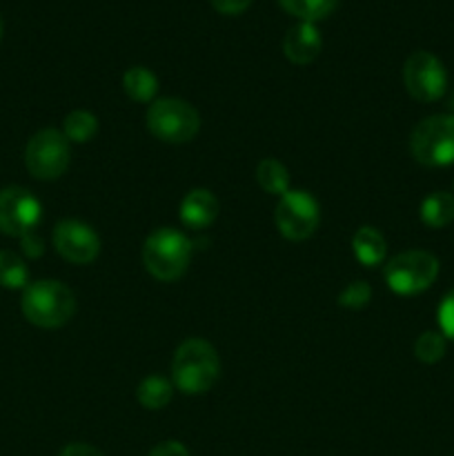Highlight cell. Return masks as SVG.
Here are the masks:
<instances>
[{
  "instance_id": "obj_18",
  "label": "cell",
  "mask_w": 454,
  "mask_h": 456,
  "mask_svg": "<svg viewBox=\"0 0 454 456\" xmlns=\"http://www.w3.org/2000/svg\"><path fill=\"white\" fill-rule=\"evenodd\" d=\"M174 386L163 377H147L142 379L136 390L138 403L145 410H163L172 401Z\"/></svg>"
},
{
  "instance_id": "obj_23",
  "label": "cell",
  "mask_w": 454,
  "mask_h": 456,
  "mask_svg": "<svg viewBox=\"0 0 454 456\" xmlns=\"http://www.w3.org/2000/svg\"><path fill=\"white\" fill-rule=\"evenodd\" d=\"M372 298V289L365 281H354V283L347 285L345 289L338 297V305L347 307V310H359V307L368 305V301Z\"/></svg>"
},
{
  "instance_id": "obj_25",
  "label": "cell",
  "mask_w": 454,
  "mask_h": 456,
  "mask_svg": "<svg viewBox=\"0 0 454 456\" xmlns=\"http://www.w3.org/2000/svg\"><path fill=\"white\" fill-rule=\"evenodd\" d=\"M209 3L223 16H239L252 4V0H209Z\"/></svg>"
},
{
  "instance_id": "obj_12",
  "label": "cell",
  "mask_w": 454,
  "mask_h": 456,
  "mask_svg": "<svg viewBox=\"0 0 454 456\" xmlns=\"http://www.w3.org/2000/svg\"><path fill=\"white\" fill-rule=\"evenodd\" d=\"M323 49V38L314 22H303L289 27V31L283 38V53L294 65H310L319 58Z\"/></svg>"
},
{
  "instance_id": "obj_24",
  "label": "cell",
  "mask_w": 454,
  "mask_h": 456,
  "mask_svg": "<svg viewBox=\"0 0 454 456\" xmlns=\"http://www.w3.org/2000/svg\"><path fill=\"white\" fill-rule=\"evenodd\" d=\"M436 319H439L441 334L450 338V341H454V289L443 297L439 312H436Z\"/></svg>"
},
{
  "instance_id": "obj_3",
  "label": "cell",
  "mask_w": 454,
  "mask_h": 456,
  "mask_svg": "<svg viewBox=\"0 0 454 456\" xmlns=\"http://www.w3.org/2000/svg\"><path fill=\"white\" fill-rule=\"evenodd\" d=\"M191 261V240L172 227H158L142 245L145 270L163 283H174L187 272Z\"/></svg>"
},
{
  "instance_id": "obj_21",
  "label": "cell",
  "mask_w": 454,
  "mask_h": 456,
  "mask_svg": "<svg viewBox=\"0 0 454 456\" xmlns=\"http://www.w3.org/2000/svg\"><path fill=\"white\" fill-rule=\"evenodd\" d=\"M0 285L7 289H25L29 285L25 261L12 249H0Z\"/></svg>"
},
{
  "instance_id": "obj_27",
  "label": "cell",
  "mask_w": 454,
  "mask_h": 456,
  "mask_svg": "<svg viewBox=\"0 0 454 456\" xmlns=\"http://www.w3.org/2000/svg\"><path fill=\"white\" fill-rule=\"evenodd\" d=\"M20 243H22V252H25L27 256H31V258H38L40 254L45 252L43 239H40V236L36 234V232H29V234L22 236Z\"/></svg>"
},
{
  "instance_id": "obj_2",
  "label": "cell",
  "mask_w": 454,
  "mask_h": 456,
  "mask_svg": "<svg viewBox=\"0 0 454 456\" xmlns=\"http://www.w3.org/2000/svg\"><path fill=\"white\" fill-rule=\"evenodd\" d=\"M20 310L31 325L56 330L69 323L76 312V297L61 281L43 279L29 283L22 292Z\"/></svg>"
},
{
  "instance_id": "obj_6",
  "label": "cell",
  "mask_w": 454,
  "mask_h": 456,
  "mask_svg": "<svg viewBox=\"0 0 454 456\" xmlns=\"http://www.w3.org/2000/svg\"><path fill=\"white\" fill-rule=\"evenodd\" d=\"M387 288L401 297L426 292L439 276V258L423 249H408L387 261L385 270Z\"/></svg>"
},
{
  "instance_id": "obj_10",
  "label": "cell",
  "mask_w": 454,
  "mask_h": 456,
  "mask_svg": "<svg viewBox=\"0 0 454 456\" xmlns=\"http://www.w3.org/2000/svg\"><path fill=\"white\" fill-rule=\"evenodd\" d=\"M40 216L43 208L29 190L16 185L0 190V234L22 239L36 232Z\"/></svg>"
},
{
  "instance_id": "obj_13",
  "label": "cell",
  "mask_w": 454,
  "mask_h": 456,
  "mask_svg": "<svg viewBox=\"0 0 454 456\" xmlns=\"http://www.w3.org/2000/svg\"><path fill=\"white\" fill-rule=\"evenodd\" d=\"M218 200L209 190H191L181 203V221L190 230H205L218 216Z\"/></svg>"
},
{
  "instance_id": "obj_15",
  "label": "cell",
  "mask_w": 454,
  "mask_h": 456,
  "mask_svg": "<svg viewBox=\"0 0 454 456\" xmlns=\"http://www.w3.org/2000/svg\"><path fill=\"white\" fill-rule=\"evenodd\" d=\"M421 221L432 230L450 225L454 221V196L450 191H432L421 203Z\"/></svg>"
},
{
  "instance_id": "obj_4",
  "label": "cell",
  "mask_w": 454,
  "mask_h": 456,
  "mask_svg": "<svg viewBox=\"0 0 454 456\" xmlns=\"http://www.w3.org/2000/svg\"><path fill=\"white\" fill-rule=\"evenodd\" d=\"M409 151L426 167H448L454 163V116L434 114L423 118L409 136Z\"/></svg>"
},
{
  "instance_id": "obj_7",
  "label": "cell",
  "mask_w": 454,
  "mask_h": 456,
  "mask_svg": "<svg viewBox=\"0 0 454 456\" xmlns=\"http://www.w3.org/2000/svg\"><path fill=\"white\" fill-rule=\"evenodd\" d=\"M69 141L58 129H40L25 147V167L38 181L61 178L69 167Z\"/></svg>"
},
{
  "instance_id": "obj_9",
  "label": "cell",
  "mask_w": 454,
  "mask_h": 456,
  "mask_svg": "<svg viewBox=\"0 0 454 456\" xmlns=\"http://www.w3.org/2000/svg\"><path fill=\"white\" fill-rule=\"evenodd\" d=\"M403 85L414 101H439L448 87V74H445L443 62L430 52L409 53L403 65Z\"/></svg>"
},
{
  "instance_id": "obj_16",
  "label": "cell",
  "mask_w": 454,
  "mask_h": 456,
  "mask_svg": "<svg viewBox=\"0 0 454 456\" xmlns=\"http://www.w3.org/2000/svg\"><path fill=\"white\" fill-rule=\"evenodd\" d=\"M123 89L132 101L154 102L156 92H158V78L147 67H129L123 74Z\"/></svg>"
},
{
  "instance_id": "obj_28",
  "label": "cell",
  "mask_w": 454,
  "mask_h": 456,
  "mask_svg": "<svg viewBox=\"0 0 454 456\" xmlns=\"http://www.w3.org/2000/svg\"><path fill=\"white\" fill-rule=\"evenodd\" d=\"M58 456H102V452H98L96 448L87 444H69L62 448V452Z\"/></svg>"
},
{
  "instance_id": "obj_19",
  "label": "cell",
  "mask_w": 454,
  "mask_h": 456,
  "mask_svg": "<svg viewBox=\"0 0 454 456\" xmlns=\"http://www.w3.org/2000/svg\"><path fill=\"white\" fill-rule=\"evenodd\" d=\"M289 16L303 22H319L338 7V0H279Z\"/></svg>"
},
{
  "instance_id": "obj_5",
  "label": "cell",
  "mask_w": 454,
  "mask_h": 456,
  "mask_svg": "<svg viewBox=\"0 0 454 456\" xmlns=\"http://www.w3.org/2000/svg\"><path fill=\"white\" fill-rule=\"evenodd\" d=\"M147 129L151 136L169 145L190 142L200 129V116L194 107L181 98H158L147 110Z\"/></svg>"
},
{
  "instance_id": "obj_8",
  "label": "cell",
  "mask_w": 454,
  "mask_h": 456,
  "mask_svg": "<svg viewBox=\"0 0 454 456\" xmlns=\"http://www.w3.org/2000/svg\"><path fill=\"white\" fill-rule=\"evenodd\" d=\"M274 223L280 236L288 240H305L320 223V205L307 190H289L279 196Z\"/></svg>"
},
{
  "instance_id": "obj_11",
  "label": "cell",
  "mask_w": 454,
  "mask_h": 456,
  "mask_svg": "<svg viewBox=\"0 0 454 456\" xmlns=\"http://www.w3.org/2000/svg\"><path fill=\"white\" fill-rule=\"evenodd\" d=\"M53 249L61 254L65 261L74 263V265H87L93 263L101 254V239L89 227L87 223H80L69 218V221H61L53 227Z\"/></svg>"
},
{
  "instance_id": "obj_29",
  "label": "cell",
  "mask_w": 454,
  "mask_h": 456,
  "mask_svg": "<svg viewBox=\"0 0 454 456\" xmlns=\"http://www.w3.org/2000/svg\"><path fill=\"white\" fill-rule=\"evenodd\" d=\"M0 36H3V18H0Z\"/></svg>"
},
{
  "instance_id": "obj_26",
  "label": "cell",
  "mask_w": 454,
  "mask_h": 456,
  "mask_svg": "<svg viewBox=\"0 0 454 456\" xmlns=\"http://www.w3.org/2000/svg\"><path fill=\"white\" fill-rule=\"evenodd\" d=\"M150 456H190L181 441H163L156 448H151Z\"/></svg>"
},
{
  "instance_id": "obj_20",
  "label": "cell",
  "mask_w": 454,
  "mask_h": 456,
  "mask_svg": "<svg viewBox=\"0 0 454 456\" xmlns=\"http://www.w3.org/2000/svg\"><path fill=\"white\" fill-rule=\"evenodd\" d=\"M98 118L87 110H74L62 120V134L69 142H87L96 136Z\"/></svg>"
},
{
  "instance_id": "obj_1",
  "label": "cell",
  "mask_w": 454,
  "mask_h": 456,
  "mask_svg": "<svg viewBox=\"0 0 454 456\" xmlns=\"http://www.w3.org/2000/svg\"><path fill=\"white\" fill-rule=\"evenodd\" d=\"M221 374V359L214 346L203 338H187L178 346L172 361V379L182 395H205Z\"/></svg>"
},
{
  "instance_id": "obj_17",
  "label": "cell",
  "mask_w": 454,
  "mask_h": 456,
  "mask_svg": "<svg viewBox=\"0 0 454 456\" xmlns=\"http://www.w3.org/2000/svg\"><path fill=\"white\" fill-rule=\"evenodd\" d=\"M256 181L267 194L283 196L289 191V172L280 160L276 159H263L256 165Z\"/></svg>"
},
{
  "instance_id": "obj_14",
  "label": "cell",
  "mask_w": 454,
  "mask_h": 456,
  "mask_svg": "<svg viewBox=\"0 0 454 456\" xmlns=\"http://www.w3.org/2000/svg\"><path fill=\"white\" fill-rule=\"evenodd\" d=\"M352 249H354L356 258H359L365 267H374L381 265L383 258H385L387 243L377 227L363 225L356 230L354 236H352Z\"/></svg>"
},
{
  "instance_id": "obj_22",
  "label": "cell",
  "mask_w": 454,
  "mask_h": 456,
  "mask_svg": "<svg viewBox=\"0 0 454 456\" xmlns=\"http://www.w3.org/2000/svg\"><path fill=\"white\" fill-rule=\"evenodd\" d=\"M445 354V337L441 332H423L414 343V356L421 363H439Z\"/></svg>"
}]
</instances>
